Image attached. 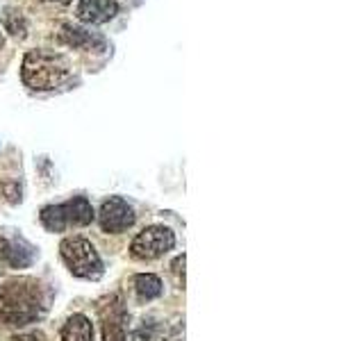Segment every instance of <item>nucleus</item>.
Masks as SVG:
<instances>
[{
    "label": "nucleus",
    "instance_id": "ddd939ff",
    "mask_svg": "<svg viewBox=\"0 0 364 341\" xmlns=\"http://www.w3.org/2000/svg\"><path fill=\"white\" fill-rule=\"evenodd\" d=\"M171 269H173L178 282L182 284V287H185V255H178L173 259V264H171Z\"/></svg>",
    "mask_w": 364,
    "mask_h": 341
},
{
    "label": "nucleus",
    "instance_id": "423d86ee",
    "mask_svg": "<svg viewBox=\"0 0 364 341\" xmlns=\"http://www.w3.org/2000/svg\"><path fill=\"white\" fill-rule=\"evenodd\" d=\"M102 341H128V307L121 296H107L98 303Z\"/></svg>",
    "mask_w": 364,
    "mask_h": 341
},
{
    "label": "nucleus",
    "instance_id": "f257e3e1",
    "mask_svg": "<svg viewBox=\"0 0 364 341\" xmlns=\"http://www.w3.org/2000/svg\"><path fill=\"white\" fill-rule=\"evenodd\" d=\"M53 291L37 278H11L0 287V323L28 325L48 312Z\"/></svg>",
    "mask_w": 364,
    "mask_h": 341
},
{
    "label": "nucleus",
    "instance_id": "4468645a",
    "mask_svg": "<svg viewBox=\"0 0 364 341\" xmlns=\"http://www.w3.org/2000/svg\"><path fill=\"white\" fill-rule=\"evenodd\" d=\"M41 3H55V5H68V3H73V0H41Z\"/></svg>",
    "mask_w": 364,
    "mask_h": 341
},
{
    "label": "nucleus",
    "instance_id": "6e6552de",
    "mask_svg": "<svg viewBox=\"0 0 364 341\" xmlns=\"http://www.w3.org/2000/svg\"><path fill=\"white\" fill-rule=\"evenodd\" d=\"M37 259V250L23 237H0V261L11 269H28Z\"/></svg>",
    "mask_w": 364,
    "mask_h": 341
},
{
    "label": "nucleus",
    "instance_id": "9b49d317",
    "mask_svg": "<svg viewBox=\"0 0 364 341\" xmlns=\"http://www.w3.org/2000/svg\"><path fill=\"white\" fill-rule=\"evenodd\" d=\"M62 341H94V325L85 314L68 316L62 328Z\"/></svg>",
    "mask_w": 364,
    "mask_h": 341
},
{
    "label": "nucleus",
    "instance_id": "2eb2a0df",
    "mask_svg": "<svg viewBox=\"0 0 364 341\" xmlns=\"http://www.w3.org/2000/svg\"><path fill=\"white\" fill-rule=\"evenodd\" d=\"M5 45V37H3V32H0V48Z\"/></svg>",
    "mask_w": 364,
    "mask_h": 341
},
{
    "label": "nucleus",
    "instance_id": "f8f14e48",
    "mask_svg": "<svg viewBox=\"0 0 364 341\" xmlns=\"http://www.w3.org/2000/svg\"><path fill=\"white\" fill-rule=\"evenodd\" d=\"M132 284H134L136 296H139V301L159 298V296H162V291H164L162 280H159L155 273H139V276H134Z\"/></svg>",
    "mask_w": 364,
    "mask_h": 341
},
{
    "label": "nucleus",
    "instance_id": "39448f33",
    "mask_svg": "<svg viewBox=\"0 0 364 341\" xmlns=\"http://www.w3.org/2000/svg\"><path fill=\"white\" fill-rule=\"evenodd\" d=\"M176 246V234L166 225H148L132 239L130 255L139 261H151L166 255Z\"/></svg>",
    "mask_w": 364,
    "mask_h": 341
},
{
    "label": "nucleus",
    "instance_id": "f03ea898",
    "mask_svg": "<svg viewBox=\"0 0 364 341\" xmlns=\"http://www.w3.org/2000/svg\"><path fill=\"white\" fill-rule=\"evenodd\" d=\"M71 62L60 53L30 50L21 66L23 85L32 91H53L71 80Z\"/></svg>",
    "mask_w": 364,
    "mask_h": 341
},
{
    "label": "nucleus",
    "instance_id": "0eeeda50",
    "mask_svg": "<svg viewBox=\"0 0 364 341\" xmlns=\"http://www.w3.org/2000/svg\"><path fill=\"white\" fill-rule=\"evenodd\" d=\"M134 219H136V214L132 210V205L121 196H109L100 205L98 223H100V230L107 234H121L125 230H130L134 225Z\"/></svg>",
    "mask_w": 364,
    "mask_h": 341
},
{
    "label": "nucleus",
    "instance_id": "7ed1b4c3",
    "mask_svg": "<svg viewBox=\"0 0 364 341\" xmlns=\"http://www.w3.org/2000/svg\"><path fill=\"white\" fill-rule=\"evenodd\" d=\"M60 255L64 259L66 269L73 273L75 278L82 280H98L102 278V259L98 255V250L94 244L85 237H66L60 244Z\"/></svg>",
    "mask_w": 364,
    "mask_h": 341
},
{
    "label": "nucleus",
    "instance_id": "1a4fd4ad",
    "mask_svg": "<svg viewBox=\"0 0 364 341\" xmlns=\"http://www.w3.org/2000/svg\"><path fill=\"white\" fill-rule=\"evenodd\" d=\"M119 14L117 0H77L75 18L87 23V26H100Z\"/></svg>",
    "mask_w": 364,
    "mask_h": 341
},
{
    "label": "nucleus",
    "instance_id": "9d476101",
    "mask_svg": "<svg viewBox=\"0 0 364 341\" xmlns=\"http://www.w3.org/2000/svg\"><path fill=\"white\" fill-rule=\"evenodd\" d=\"M60 41L66 43L68 48H80V50H107V39L98 32H89L85 28L75 26H62Z\"/></svg>",
    "mask_w": 364,
    "mask_h": 341
},
{
    "label": "nucleus",
    "instance_id": "20e7f679",
    "mask_svg": "<svg viewBox=\"0 0 364 341\" xmlns=\"http://www.w3.org/2000/svg\"><path fill=\"white\" fill-rule=\"evenodd\" d=\"M94 207H91V202L85 198V196H75L66 202H60V205H48V207H43L39 219H41V225L46 227L48 232H64L66 227H85L94 221Z\"/></svg>",
    "mask_w": 364,
    "mask_h": 341
}]
</instances>
